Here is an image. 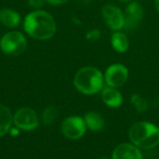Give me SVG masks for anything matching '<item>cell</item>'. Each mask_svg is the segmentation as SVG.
<instances>
[{
	"label": "cell",
	"mask_w": 159,
	"mask_h": 159,
	"mask_svg": "<svg viewBox=\"0 0 159 159\" xmlns=\"http://www.w3.org/2000/svg\"><path fill=\"white\" fill-rule=\"evenodd\" d=\"M23 29L27 34L37 40H48L57 31L56 21L48 11L37 9L28 13L23 20Z\"/></svg>",
	"instance_id": "1"
},
{
	"label": "cell",
	"mask_w": 159,
	"mask_h": 159,
	"mask_svg": "<svg viewBox=\"0 0 159 159\" xmlns=\"http://www.w3.org/2000/svg\"><path fill=\"white\" fill-rule=\"evenodd\" d=\"M129 139L141 150H154L159 145V127L142 120L134 123L129 129Z\"/></svg>",
	"instance_id": "2"
},
{
	"label": "cell",
	"mask_w": 159,
	"mask_h": 159,
	"mask_svg": "<svg viewBox=\"0 0 159 159\" xmlns=\"http://www.w3.org/2000/svg\"><path fill=\"white\" fill-rule=\"evenodd\" d=\"M74 86L77 91L84 95H95L104 88L103 73L95 66H84L74 76Z\"/></svg>",
	"instance_id": "3"
},
{
	"label": "cell",
	"mask_w": 159,
	"mask_h": 159,
	"mask_svg": "<svg viewBox=\"0 0 159 159\" xmlns=\"http://www.w3.org/2000/svg\"><path fill=\"white\" fill-rule=\"evenodd\" d=\"M26 48V37L18 31L6 33L0 40V48L2 52L8 56H19L25 51Z\"/></svg>",
	"instance_id": "4"
},
{
	"label": "cell",
	"mask_w": 159,
	"mask_h": 159,
	"mask_svg": "<svg viewBox=\"0 0 159 159\" xmlns=\"http://www.w3.org/2000/svg\"><path fill=\"white\" fill-rule=\"evenodd\" d=\"M105 86L119 89L123 87L129 76V72L128 67L119 62L110 64L103 73Z\"/></svg>",
	"instance_id": "5"
},
{
	"label": "cell",
	"mask_w": 159,
	"mask_h": 159,
	"mask_svg": "<svg viewBox=\"0 0 159 159\" xmlns=\"http://www.w3.org/2000/svg\"><path fill=\"white\" fill-rule=\"evenodd\" d=\"M87 129L84 117L79 116H71L66 117L61 126L62 135L71 141H77L83 138Z\"/></svg>",
	"instance_id": "6"
},
{
	"label": "cell",
	"mask_w": 159,
	"mask_h": 159,
	"mask_svg": "<svg viewBox=\"0 0 159 159\" xmlns=\"http://www.w3.org/2000/svg\"><path fill=\"white\" fill-rule=\"evenodd\" d=\"M102 17L113 32L122 31L125 27V14L124 11L115 4H105L102 7Z\"/></svg>",
	"instance_id": "7"
},
{
	"label": "cell",
	"mask_w": 159,
	"mask_h": 159,
	"mask_svg": "<svg viewBox=\"0 0 159 159\" xmlns=\"http://www.w3.org/2000/svg\"><path fill=\"white\" fill-rule=\"evenodd\" d=\"M13 124L20 130L32 131L39 126V118L34 110L23 107L19 109L13 116Z\"/></svg>",
	"instance_id": "8"
},
{
	"label": "cell",
	"mask_w": 159,
	"mask_h": 159,
	"mask_svg": "<svg viewBox=\"0 0 159 159\" xmlns=\"http://www.w3.org/2000/svg\"><path fill=\"white\" fill-rule=\"evenodd\" d=\"M125 27L127 31H133L137 29L142 23L144 18L143 7L137 1H131L128 3L125 11Z\"/></svg>",
	"instance_id": "9"
},
{
	"label": "cell",
	"mask_w": 159,
	"mask_h": 159,
	"mask_svg": "<svg viewBox=\"0 0 159 159\" xmlns=\"http://www.w3.org/2000/svg\"><path fill=\"white\" fill-rule=\"evenodd\" d=\"M111 159H143V154L140 148L130 142L122 143L115 147Z\"/></svg>",
	"instance_id": "10"
},
{
	"label": "cell",
	"mask_w": 159,
	"mask_h": 159,
	"mask_svg": "<svg viewBox=\"0 0 159 159\" xmlns=\"http://www.w3.org/2000/svg\"><path fill=\"white\" fill-rule=\"evenodd\" d=\"M101 97L103 103L113 109L119 108L124 102V97L118 89L104 86L101 91Z\"/></svg>",
	"instance_id": "11"
},
{
	"label": "cell",
	"mask_w": 159,
	"mask_h": 159,
	"mask_svg": "<svg viewBox=\"0 0 159 159\" xmlns=\"http://www.w3.org/2000/svg\"><path fill=\"white\" fill-rule=\"evenodd\" d=\"M84 120L87 129L93 132H100L105 127V120L102 114L96 111H89L85 114Z\"/></svg>",
	"instance_id": "12"
},
{
	"label": "cell",
	"mask_w": 159,
	"mask_h": 159,
	"mask_svg": "<svg viewBox=\"0 0 159 159\" xmlns=\"http://www.w3.org/2000/svg\"><path fill=\"white\" fill-rule=\"evenodd\" d=\"M21 17L19 12L8 7L0 9V22L7 28H15L20 25Z\"/></svg>",
	"instance_id": "13"
},
{
	"label": "cell",
	"mask_w": 159,
	"mask_h": 159,
	"mask_svg": "<svg viewBox=\"0 0 159 159\" xmlns=\"http://www.w3.org/2000/svg\"><path fill=\"white\" fill-rule=\"evenodd\" d=\"M111 46L113 49L118 53H126L129 48V39L122 31H116L112 34Z\"/></svg>",
	"instance_id": "14"
},
{
	"label": "cell",
	"mask_w": 159,
	"mask_h": 159,
	"mask_svg": "<svg viewBox=\"0 0 159 159\" xmlns=\"http://www.w3.org/2000/svg\"><path fill=\"white\" fill-rule=\"evenodd\" d=\"M13 123V116L10 110L0 103V137L6 135L11 129Z\"/></svg>",
	"instance_id": "15"
},
{
	"label": "cell",
	"mask_w": 159,
	"mask_h": 159,
	"mask_svg": "<svg viewBox=\"0 0 159 159\" xmlns=\"http://www.w3.org/2000/svg\"><path fill=\"white\" fill-rule=\"evenodd\" d=\"M58 116H59L58 108L54 105H49V106H47L42 112L41 121L44 125L49 126V125H52L56 121V119L58 118Z\"/></svg>",
	"instance_id": "16"
},
{
	"label": "cell",
	"mask_w": 159,
	"mask_h": 159,
	"mask_svg": "<svg viewBox=\"0 0 159 159\" xmlns=\"http://www.w3.org/2000/svg\"><path fill=\"white\" fill-rule=\"evenodd\" d=\"M130 102L134 106L135 110L138 113H145L149 109V102L146 99H144L142 95L138 93H134L130 97Z\"/></svg>",
	"instance_id": "17"
},
{
	"label": "cell",
	"mask_w": 159,
	"mask_h": 159,
	"mask_svg": "<svg viewBox=\"0 0 159 159\" xmlns=\"http://www.w3.org/2000/svg\"><path fill=\"white\" fill-rule=\"evenodd\" d=\"M102 36V32L99 29H91L87 32L86 37L89 41H97L101 38Z\"/></svg>",
	"instance_id": "18"
},
{
	"label": "cell",
	"mask_w": 159,
	"mask_h": 159,
	"mask_svg": "<svg viewBox=\"0 0 159 159\" xmlns=\"http://www.w3.org/2000/svg\"><path fill=\"white\" fill-rule=\"evenodd\" d=\"M45 2L46 0H28V5L32 8H34L35 10H37L44 6Z\"/></svg>",
	"instance_id": "19"
},
{
	"label": "cell",
	"mask_w": 159,
	"mask_h": 159,
	"mask_svg": "<svg viewBox=\"0 0 159 159\" xmlns=\"http://www.w3.org/2000/svg\"><path fill=\"white\" fill-rule=\"evenodd\" d=\"M70 0H46L47 3L53 5V6H61V5H64L66 3H68Z\"/></svg>",
	"instance_id": "20"
},
{
	"label": "cell",
	"mask_w": 159,
	"mask_h": 159,
	"mask_svg": "<svg viewBox=\"0 0 159 159\" xmlns=\"http://www.w3.org/2000/svg\"><path fill=\"white\" fill-rule=\"evenodd\" d=\"M9 134H10V136H12V137H17L19 134H20V129H18V128H11L10 129H9Z\"/></svg>",
	"instance_id": "21"
},
{
	"label": "cell",
	"mask_w": 159,
	"mask_h": 159,
	"mask_svg": "<svg viewBox=\"0 0 159 159\" xmlns=\"http://www.w3.org/2000/svg\"><path fill=\"white\" fill-rule=\"evenodd\" d=\"M155 2V7H156V10L157 12L159 14V0H154Z\"/></svg>",
	"instance_id": "22"
},
{
	"label": "cell",
	"mask_w": 159,
	"mask_h": 159,
	"mask_svg": "<svg viewBox=\"0 0 159 159\" xmlns=\"http://www.w3.org/2000/svg\"><path fill=\"white\" fill-rule=\"evenodd\" d=\"M93 0H80V2L83 4V5H89L92 2Z\"/></svg>",
	"instance_id": "23"
},
{
	"label": "cell",
	"mask_w": 159,
	"mask_h": 159,
	"mask_svg": "<svg viewBox=\"0 0 159 159\" xmlns=\"http://www.w3.org/2000/svg\"><path fill=\"white\" fill-rule=\"evenodd\" d=\"M118 1H120V2H122V3H129V2H131V1H133V0H118Z\"/></svg>",
	"instance_id": "24"
},
{
	"label": "cell",
	"mask_w": 159,
	"mask_h": 159,
	"mask_svg": "<svg viewBox=\"0 0 159 159\" xmlns=\"http://www.w3.org/2000/svg\"><path fill=\"white\" fill-rule=\"evenodd\" d=\"M98 159H108L107 157H100V158Z\"/></svg>",
	"instance_id": "25"
}]
</instances>
